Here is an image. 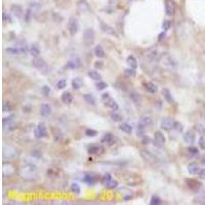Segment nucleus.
Listing matches in <instances>:
<instances>
[{"mask_svg": "<svg viewBox=\"0 0 205 205\" xmlns=\"http://www.w3.org/2000/svg\"><path fill=\"white\" fill-rule=\"evenodd\" d=\"M102 101L104 102V105L106 107H108V108H110L111 110H113V111L119 110V105H118V103L111 97L110 94H108V92L102 94Z\"/></svg>", "mask_w": 205, "mask_h": 205, "instance_id": "1", "label": "nucleus"}, {"mask_svg": "<svg viewBox=\"0 0 205 205\" xmlns=\"http://www.w3.org/2000/svg\"><path fill=\"white\" fill-rule=\"evenodd\" d=\"M32 65L34 68H36L37 70H39L41 73L43 74H46L48 72V66H47L46 62L41 58H34L32 60Z\"/></svg>", "mask_w": 205, "mask_h": 205, "instance_id": "2", "label": "nucleus"}, {"mask_svg": "<svg viewBox=\"0 0 205 205\" xmlns=\"http://www.w3.org/2000/svg\"><path fill=\"white\" fill-rule=\"evenodd\" d=\"M159 62L162 66L168 67V68H173V67H175L178 65L175 60H173L172 57L168 55V53H162L159 58Z\"/></svg>", "mask_w": 205, "mask_h": 205, "instance_id": "3", "label": "nucleus"}, {"mask_svg": "<svg viewBox=\"0 0 205 205\" xmlns=\"http://www.w3.org/2000/svg\"><path fill=\"white\" fill-rule=\"evenodd\" d=\"M94 39H95V33H94V30L91 29V28H88V29H86L84 31L83 33V41L84 43H85V45H92L94 42Z\"/></svg>", "mask_w": 205, "mask_h": 205, "instance_id": "4", "label": "nucleus"}, {"mask_svg": "<svg viewBox=\"0 0 205 205\" xmlns=\"http://www.w3.org/2000/svg\"><path fill=\"white\" fill-rule=\"evenodd\" d=\"M68 31L71 36L76 35L79 31V23L75 16H71L68 21Z\"/></svg>", "mask_w": 205, "mask_h": 205, "instance_id": "5", "label": "nucleus"}, {"mask_svg": "<svg viewBox=\"0 0 205 205\" xmlns=\"http://www.w3.org/2000/svg\"><path fill=\"white\" fill-rule=\"evenodd\" d=\"M141 156L144 158L146 161H148L149 163L151 164H159L160 163V160L159 158H157V157L154 155L153 153H151L150 151H147V150H142L141 151Z\"/></svg>", "mask_w": 205, "mask_h": 205, "instance_id": "6", "label": "nucleus"}, {"mask_svg": "<svg viewBox=\"0 0 205 205\" xmlns=\"http://www.w3.org/2000/svg\"><path fill=\"white\" fill-rule=\"evenodd\" d=\"M18 156V151L15 147L12 146H4L3 147V158L4 159H12Z\"/></svg>", "mask_w": 205, "mask_h": 205, "instance_id": "7", "label": "nucleus"}, {"mask_svg": "<svg viewBox=\"0 0 205 205\" xmlns=\"http://www.w3.org/2000/svg\"><path fill=\"white\" fill-rule=\"evenodd\" d=\"M35 136L37 139H42V137H46L47 136V129L46 126L43 122H39L38 125L36 126L35 130H34Z\"/></svg>", "mask_w": 205, "mask_h": 205, "instance_id": "8", "label": "nucleus"}, {"mask_svg": "<svg viewBox=\"0 0 205 205\" xmlns=\"http://www.w3.org/2000/svg\"><path fill=\"white\" fill-rule=\"evenodd\" d=\"M176 10V5L175 0H165V13L168 16H175Z\"/></svg>", "mask_w": 205, "mask_h": 205, "instance_id": "9", "label": "nucleus"}, {"mask_svg": "<svg viewBox=\"0 0 205 205\" xmlns=\"http://www.w3.org/2000/svg\"><path fill=\"white\" fill-rule=\"evenodd\" d=\"M165 143H166V139H165L164 134L161 131H155L154 133V144L158 148L164 147Z\"/></svg>", "mask_w": 205, "mask_h": 205, "instance_id": "10", "label": "nucleus"}, {"mask_svg": "<svg viewBox=\"0 0 205 205\" xmlns=\"http://www.w3.org/2000/svg\"><path fill=\"white\" fill-rule=\"evenodd\" d=\"M173 124H175V121H173L171 118L169 117H165L161 120V123H160V127L161 129H163L165 131H170L171 129H173Z\"/></svg>", "mask_w": 205, "mask_h": 205, "instance_id": "11", "label": "nucleus"}, {"mask_svg": "<svg viewBox=\"0 0 205 205\" xmlns=\"http://www.w3.org/2000/svg\"><path fill=\"white\" fill-rule=\"evenodd\" d=\"M87 152L89 154H92V155H102V154H104V152H105V148H104L103 146L92 145L87 148Z\"/></svg>", "mask_w": 205, "mask_h": 205, "instance_id": "12", "label": "nucleus"}, {"mask_svg": "<svg viewBox=\"0 0 205 205\" xmlns=\"http://www.w3.org/2000/svg\"><path fill=\"white\" fill-rule=\"evenodd\" d=\"M81 66V62L79 60V58H73L71 60H69L66 64V69H70V70H75L78 69Z\"/></svg>", "mask_w": 205, "mask_h": 205, "instance_id": "13", "label": "nucleus"}, {"mask_svg": "<svg viewBox=\"0 0 205 205\" xmlns=\"http://www.w3.org/2000/svg\"><path fill=\"white\" fill-rule=\"evenodd\" d=\"M100 26H101V30H102L104 33H106V34H108V35H115V36H117L116 31H115L114 28L111 27L110 25H108V24L104 23L103 21H101L100 22Z\"/></svg>", "mask_w": 205, "mask_h": 205, "instance_id": "14", "label": "nucleus"}, {"mask_svg": "<svg viewBox=\"0 0 205 205\" xmlns=\"http://www.w3.org/2000/svg\"><path fill=\"white\" fill-rule=\"evenodd\" d=\"M184 141L187 143V144H194V142H195V139H196V136H195V133H194L193 130H188V131H186V133H184Z\"/></svg>", "mask_w": 205, "mask_h": 205, "instance_id": "15", "label": "nucleus"}, {"mask_svg": "<svg viewBox=\"0 0 205 205\" xmlns=\"http://www.w3.org/2000/svg\"><path fill=\"white\" fill-rule=\"evenodd\" d=\"M23 164H24L25 169L29 170V171H31V172H33V171H36V170H37V165H36V164L34 163V162L32 161V160L24 159Z\"/></svg>", "mask_w": 205, "mask_h": 205, "instance_id": "16", "label": "nucleus"}, {"mask_svg": "<svg viewBox=\"0 0 205 205\" xmlns=\"http://www.w3.org/2000/svg\"><path fill=\"white\" fill-rule=\"evenodd\" d=\"M10 10H12V15L16 16L18 19H21L22 16H23L24 15V12H23V8H22V6H19V5L18 4H13L12 8H10Z\"/></svg>", "mask_w": 205, "mask_h": 205, "instance_id": "17", "label": "nucleus"}, {"mask_svg": "<svg viewBox=\"0 0 205 205\" xmlns=\"http://www.w3.org/2000/svg\"><path fill=\"white\" fill-rule=\"evenodd\" d=\"M186 182H187L188 187H189L190 189L193 190V191H198L199 189H200V187H201L200 182H197V181H195V179H192V178H189V179L187 178Z\"/></svg>", "mask_w": 205, "mask_h": 205, "instance_id": "18", "label": "nucleus"}, {"mask_svg": "<svg viewBox=\"0 0 205 205\" xmlns=\"http://www.w3.org/2000/svg\"><path fill=\"white\" fill-rule=\"evenodd\" d=\"M144 85H145V89L148 92H150V94H156V92L158 91V87H157V85L155 83L151 82V81L146 82Z\"/></svg>", "mask_w": 205, "mask_h": 205, "instance_id": "19", "label": "nucleus"}, {"mask_svg": "<svg viewBox=\"0 0 205 205\" xmlns=\"http://www.w3.org/2000/svg\"><path fill=\"white\" fill-rule=\"evenodd\" d=\"M50 113H51V107H50L48 104H42L40 106V114L42 116L44 117L49 116Z\"/></svg>", "mask_w": 205, "mask_h": 205, "instance_id": "20", "label": "nucleus"}, {"mask_svg": "<svg viewBox=\"0 0 205 205\" xmlns=\"http://www.w3.org/2000/svg\"><path fill=\"white\" fill-rule=\"evenodd\" d=\"M140 123L146 126V127H148V126H151L153 124V120L149 115H143V116H141V118H140Z\"/></svg>", "mask_w": 205, "mask_h": 205, "instance_id": "21", "label": "nucleus"}, {"mask_svg": "<svg viewBox=\"0 0 205 205\" xmlns=\"http://www.w3.org/2000/svg\"><path fill=\"white\" fill-rule=\"evenodd\" d=\"M114 136L110 133H105L102 137V140H101V142L103 143V144H108V145H113L114 143Z\"/></svg>", "mask_w": 205, "mask_h": 205, "instance_id": "22", "label": "nucleus"}, {"mask_svg": "<svg viewBox=\"0 0 205 205\" xmlns=\"http://www.w3.org/2000/svg\"><path fill=\"white\" fill-rule=\"evenodd\" d=\"M162 94H163L164 100L166 101L167 103H169V104L175 103V100H173V97H172V94H171V92H170L169 89L163 88V89H162Z\"/></svg>", "mask_w": 205, "mask_h": 205, "instance_id": "23", "label": "nucleus"}, {"mask_svg": "<svg viewBox=\"0 0 205 205\" xmlns=\"http://www.w3.org/2000/svg\"><path fill=\"white\" fill-rule=\"evenodd\" d=\"M71 84H72V88L73 89L78 90V89H80L83 86V80L81 79L80 77H76V78H74V79L72 80Z\"/></svg>", "mask_w": 205, "mask_h": 205, "instance_id": "24", "label": "nucleus"}, {"mask_svg": "<svg viewBox=\"0 0 205 205\" xmlns=\"http://www.w3.org/2000/svg\"><path fill=\"white\" fill-rule=\"evenodd\" d=\"M61 100H62V102L65 104H70V103H72V101H73V95L71 94L70 91H65L61 95Z\"/></svg>", "mask_w": 205, "mask_h": 205, "instance_id": "25", "label": "nucleus"}, {"mask_svg": "<svg viewBox=\"0 0 205 205\" xmlns=\"http://www.w3.org/2000/svg\"><path fill=\"white\" fill-rule=\"evenodd\" d=\"M126 63H127L129 68L134 69V70L137 68V61L133 55H128L127 58H126Z\"/></svg>", "mask_w": 205, "mask_h": 205, "instance_id": "26", "label": "nucleus"}, {"mask_svg": "<svg viewBox=\"0 0 205 205\" xmlns=\"http://www.w3.org/2000/svg\"><path fill=\"white\" fill-rule=\"evenodd\" d=\"M83 182L85 184H87L88 186H94L95 182H97V178L92 175H90V173H87V175H85V176H84Z\"/></svg>", "mask_w": 205, "mask_h": 205, "instance_id": "27", "label": "nucleus"}, {"mask_svg": "<svg viewBox=\"0 0 205 205\" xmlns=\"http://www.w3.org/2000/svg\"><path fill=\"white\" fill-rule=\"evenodd\" d=\"M29 52L33 58H38L39 55H40V48H39V46L37 44H32L30 47Z\"/></svg>", "mask_w": 205, "mask_h": 205, "instance_id": "28", "label": "nucleus"}, {"mask_svg": "<svg viewBox=\"0 0 205 205\" xmlns=\"http://www.w3.org/2000/svg\"><path fill=\"white\" fill-rule=\"evenodd\" d=\"M94 55L97 58H105V50H104V48L102 47V45H97L94 47Z\"/></svg>", "mask_w": 205, "mask_h": 205, "instance_id": "29", "label": "nucleus"}, {"mask_svg": "<svg viewBox=\"0 0 205 205\" xmlns=\"http://www.w3.org/2000/svg\"><path fill=\"white\" fill-rule=\"evenodd\" d=\"M119 129L121 131H123V133H128V134L133 133V127H131V125L128 124V123H126V122L121 123V124L119 125Z\"/></svg>", "mask_w": 205, "mask_h": 205, "instance_id": "30", "label": "nucleus"}, {"mask_svg": "<svg viewBox=\"0 0 205 205\" xmlns=\"http://www.w3.org/2000/svg\"><path fill=\"white\" fill-rule=\"evenodd\" d=\"M199 166L196 163H190L188 165V171H189L190 175H197L199 172Z\"/></svg>", "mask_w": 205, "mask_h": 205, "instance_id": "31", "label": "nucleus"}, {"mask_svg": "<svg viewBox=\"0 0 205 205\" xmlns=\"http://www.w3.org/2000/svg\"><path fill=\"white\" fill-rule=\"evenodd\" d=\"M146 58H148L149 62H154L157 58H158V50L153 49V50H151V51H149L147 53V57Z\"/></svg>", "mask_w": 205, "mask_h": 205, "instance_id": "32", "label": "nucleus"}, {"mask_svg": "<svg viewBox=\"0 0 205 205\" xmlns=\"http://www.w3.org/2000/svg\"><path fill=\"white\" fill-rule=\"evenodd\" d=\"M87 75H88V77L90 78V79L95 80V81H100L101 78H102V76H101L100 73L97 72V71H94V70H91V71H89L87 73Z\"/></svg>", "mask_w": 205, "mask_h": 205, "instance_id": "33", "label": "nucleus"}, {"mask_svg": "<svg viewBox=\"0 0 205 205\" xmlns=\"http://www.w3.org/2000/svg\"><path fill=\"white\" fill-rule=\"evenodd\" d=\"M129 97H130V100L133 101V102L134 104H136V105L141 104V102H142V97H141V95L137 94V92H136V91L131 92Z\"/></svg>", "mask_w": 205, "mask_h": 205, "instance_id": "34", "label": "nucleus"}, {"mask_svg": "<svg viewBox=\"0 0 205 205\" xmlns=\"http://www.w3.org/2000/svg\"><path fill=\"white\" fill-rule=\"evenodd\" d=\"M83 99L86 103L89 104V105H91V106L95 105V99L91 94H85L83 95Z\"/></svg>", "mask_w": 205, "mask_h": 205, "instance_id": "35", "label": "nucleus"}, {"mask_svg": "<svg viewBox=\"0 0 205 205\" xmlns=\"http://www.w3.org/2000/svg\"><path fill=\"white\" fill-rule=\"evenodd\" d=\"M5 51L8 52L9 55H22V50L19 46H15V47H7L5 49Z\"/></svg>", "mask_w": 205, "mask_h": 205, "instance_id": "36", "label": "nucleus"}, {"mask_svg": "<svg viewBox=\"0 0 205 205\" xmlns=\"http://www.w3.org/2000/svg\"><path fill=\"white\" fill-rule=\"evenodd\" d=\"M110 116H111V119L113 120V121H115V122H120V121H122V120H123L122 115H120L119 113H117L116 111L112 112Z\"/></svg>", "mask_w": 205, "mask_h": 205, "instance_id": "37", "label": "nucleus"}, {"mask_svg": "<svg viewBox=\"0 0 205 205\" xmlns=\"http://www.w3.org/2000/svg\"><path fill=\"white\" fill-rule=\"evenodd\" d=\"M145 130H146V126H144L143 124L139 122V124H137V128H136V134L137 136L140 137H143L145 136Z\"/></svg>", "mask_w": 205, "mask_h": 205, "instance_id": "38", "label": "nucleus"}, {"mask_svg": "<svg viewBox=\"0 0 205 205\" xmlns=\"http://www.w3.org/2000/svg\"><path fill=\"white\" fill-rule=\"evenodd\" d=\"M187 151H188V153H189L190 155H192V156H197L199 154L198 148L195 147V146H189V147L187 148Z\"/></svg>", "mask_w": 205, "mask_h": 205, "instance_id": "39", "label": "nucleus"}, {"mask_svg": "<svg viewBox=\"0 0 205 205\" xmlns=\"http://www.w3.org/2000/svg\"><path fill=\"white\" fill-rule=\"evenodd\" d=\"M150 204L151 205H160V204H162V200L159 196L154 195V196H152V198H151Z\"/></svg>", "mask_w": 205, "mask_h": 205, "instance_id": "40", "label": "nucleus"}, {"mask_svg": "<svg viewBox=\"0 0 205 205\" xmlns=\"http://www.w3.org/2000/svg\"><path fill=\"white\" fill-rule=\"evenodd\" d=\"M107 87H108V84H107L105 81H102V80H100L99 82L95 84V88H97L99 91L104 90V89H106Z\"/></svg>", "mask_w": 205, "mask_h": 205, "instance_id": "41", "label": "nucleus"}, {"mask_svg": "<svg viewBox=\"0 0 205 205\" xmlns=\"http://www.w3.org/2000/svg\"><path fill=\"white\" fill-rule=\"evenodd\" d=\"M173 129H175V131H178V133H182L184 131V126L181 122L178 121H175V124H173Z\"/></svg>", "mask_w": 205, "mask_h": 205, "instance_id": "42", "label": "nucleus"}, {"mask_svg": "<svg viewBox=\"0 0 205 205\" xmlns=\"http://www.w3.org/2000/svg\"><path fill=\"white\" fill-rule=\"evenodd\" d=\"M85 136H88V137H94L95 136H97V131L94 130V129H91V128H87L85 130Z\"/></svg>", "mask_w": 205, "mask_h": 205, "instance_id": "43", "label": "nucleus"}, {"mask_svg": "<svg viewBox=\"0 0 205 205\" xmlns=\"http://www.w3.org/2000/svg\"><path fill=\"white\" fill-rule=\"evenodd\" d=\"M124 74L126 76L128 77H134L136 75V72L134 69H131V68H128V69H125L124 70Z\"/></svg>", "mask_w": 205, "mask_h": 205, "instance_id": "44", "label": "nucleus"}, {"mask_svg": "<svg viewBox=\"0 0 205 205\" xmlns=\"http://www.w3.org/2000/svg\"><path fill=\"white\" fill-rule=\"evenodd\" d=\"M71 191L75 194H79L80 191H81L80 186L77 184V182H73V184L71 185Z\"/></svg>", "mask_w": 205, "mask_h": 205, "instance_id": "45", "label": "nucleus"}, {"mask_svg": "<svg viewBox=\"0 0 205 205\" xmlns=\"http://www.w3.org/2000/svg\"><path fill=\"white\" fill-rule=\"evenodd\" d=\"M117 186H118V182L114 181V179H111V181L109 182L105 187L107 188V189H115V188H117Z\"/></svg>", "mask_w": 205, "mask_h": 205, "instance_id": "46", "label": "nucleus"}, {"mask_svg": "<svg viewBox=\"0 0 205 205\" xmlns=\"http://www.w3.org/2000/svg\"><path fill=\"white\" fill-rule=\"evenodd\" d=\"M67 86V80L66 79H61L57 82V88L58 89H64Z\"/></svg>", "mask_w": 205, "mask_h": 205, "instance_id": "47", "label": "nucleus"}, {"mask_svg": "<svg viewBox=\"0 0 205 205\" xmlns=\"http://www.w3.org/2000/svg\"><path fill=\"white\" fill-rule=\"evenodd\" d=\"M12 118H13V116H10V117H6V118H4V119H3V121H2V122H3V126H4V127H6V126H7V127H9V126L12 125V120H13Z\"/></svg>", "mask_w": 205, "mask_h": 205, "instance_id": "48", "label": "nucleus"}, {"mask_svg": "<svg viewBox=\"0 0 205 205\" xmlns=\"http://www.w3.org/2000/svg\"><path fill=\"white\" fill-rule=\"evenodd\" d=\"M111 179H112V175H110V173H106V175L102 178V184L104 185V186H106V185L108 184Z\"/></svg>", "mask_w": 205, "mask_h": 205, "instance_id": "49", "label": "nucleus"}, {"mask_svg": "<svg viewBox=\"0 0 205 205\" xmlns=\"http://www.w3.org/2000/svg\"><path fill=\"white\" fill-rule=\"evenodd\" d=\"M196 129H197V133L200 134V136H205V126L202 124H197L196 125Z\"/></svg>", "mask_w": 205, "mask_h": 205, "instance_id": "50", "label": "nucleus"}, {"mask_svg": "<svg viewBox=\"0 0 205 205\" xmlns=\"http://www.w3.org/2000/svg\"><path fill=\"white\" fill-rule=\"evenodd\" d=\"M53 140H55V142H60L62 140V133L58 129H55V133H53Z\"/></svg>", "mask_w": 205, "mask_h": 205, "instance_id": "51", "label": "nucleus"}, {"mask_svg": "<svg viewBox=\"0 0 205 205\" xmlns=\"http://www.w3.org/2000/svg\"><path fill=\"white\" fill-rule=\"evenodd\" d=\"M2 109H3V112H12V104H10V103L5 102L3 104Z\"/></svg>", "mask_w": 205, "mask_h": 205, "instance_id": "52", "label": "nucleus"}, {"mask_svg": "<svg viewBox=\"0 0 205 205\" xmlns=\"http://www.w3.org/2000/svg\"><path fill=\"white\" fill-rule=\"evenodd\" d=\"M171 27V22L168 21V19H164V22L162 23V28H163V31L169 30Z\"/></svg>", "mask_w": 205, "mask_h": 205, "instance_id": "53", "label": "nucleus"}, {"mask_svg": "<svg viewBox=\"0 0 205 205\" xmlns=\"http://www.w3.org/2000/svg\"><path fill=\"white\" fill-rule=\"evenodd\" d=\"M41 91H42V94L45 95V97H48L49 94H50V88H49V86L43 85V86H42V88H41Z\"/></svg>", "mask_w": 205, "mask_h": 205, "instance_id": "54", "label": "nucleus"}, {"mask_svg": "<svg viewBox=\"0 0 205 205\" xmlns=\"http://www.w3.org/2000/svg\"><path fill=\"white\" fill-rule=\"evenodd\" d=\"M94 68L95 69H99V70H102L104 68V62L103 61H97L94 62Z\"/></svg>", "mask_w": 205, "mask_h": 205, "instance_id": "55", "label": "nucleus"}, {"mask_svg": "<svg viewBox=\"0 0 205 205\" xmlns=\"http://www.w3.org/2000/svg\"><path fill=\"white\" fill-rule=\"evenodd\" d=\"M142 144L143 145H149L151 144V139L148 136H144L142 137Z\"/></svg>", "mask_w": 205, "mask_h": 205, "instance_id": "56", "label": "nucleus"}, {"mask_svg": "<svg viewBox=\"0 0 205 205\" xmlns=\"http://www.w3.org/2000/svg\"><path fill=\"white\" fill-rule=\"evenodd\" d=\"M198 144H199V147H200L202 150H205V139L203 136H201L200 139H199Z\"/></svg>", "mask_w": 205, "mask_h": 205, "instance_id": "57", "label": "nucleus"}, {"mask_svg": "<svg viewBox=\"0 0 205 205\" xmlns=\"http://www.w3.org/2000/svg\"><path fill=\"white\" fill-rule=\"evenodd\" d=\"M198 176H199V178H200V179H205V168H202V169L199 170Z\"/></svg>", "mask_w": 205, "mask_h": 205, "instance_id": "58", "label": "nucleus"}, {"mask_svg": "<svg viewBox=\"0 0 205 205\" xmlns=\"http://www.w3.org/2000/svg\"><path fill=\"white\" fill-rule=\"evenodd\" d=\"M32 156L34 157V158H41V153L39 152V151H37V150H34V151H32Z\"/></svg>", "mask_w": 205, "mask_h": 205, "instance_id": "59", "label": "nucleus"}, {"mask_svg": "<svg viewBox=\"0 0 205 205\" xmlns=\"http://www.w3.org/2000/svg\"><path fill=\"white\" fill-rule=\"evenodd\" d=\"M165 32H166V31H163V32L160 33V34H159V36H158V40L159 41L163 40V39L165 38V36H166V33H165Z\"/></svg>", "mask_w": 205, "mask_h": 205, "instance_id": "60", "label": "nucleus"}, {"mask_svg": "<svg viewBox=\"0 0 205 205\" xmlns=\"http://www.w3.org/2000/svg\"><path fill=\"white\" fill-rule=\"evenodd\" d=\"M31 111V107H24L23 108V112L24 113H29V112Z\"/></svg>", "mask_w": 205, "mask_h": 205, "instance_id": "61", "label": "nucleus"}, {"mask_svg": "<svg viewBox=\"0 0 205 205\" xmlns=\"http://www.w3.org/2000/svg\"><path fill=\"white\" fill-rule=\"evenodd\" d=\"M201 163L203 164V165H205V156L202 157V159H201Z\"/></svg>", "mask_w": 205, "mask_h": 205, "instance_id": "62", "label": "nucleus"}]
</instances>
